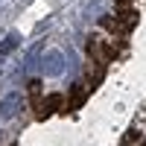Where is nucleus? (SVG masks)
Masks as SVG:
<instances>
[{
    "instance_id": "4",
    "label": "nucleus",
    "mask_w": 146,
    "mask_h": 146,
    "mask_svg": "<svg viewBox=\"0 0 146 146\" xmlns=\"http://www.w3.org/2000/svg\"><path fill=\"white\" fill-rule=\"evenodd\" d=\"M58 105H62V96H58V94H53V96H47L44 102H38V108H35V114H38V117H50V114L56 111Z\"/></svg>"
},
{
    "instance_id": "6",
    "label": "nucleus",
    "mask_w": 146,
    "mask_h": 146,
    "mask_svg": "<svg viewBox=\"0 0 146 146\" xmlns=\"http://www.w3.org/2000/svg\"><path fill=\"white\" fill-rule=\"evenodd\" d=\"M131 129H137L140 135L146 137V105H143L140 111H137V117H135V126H131Z\"/></svg>"
},
{
    "instance_id": "2",
    "label": "nucleus",
    "mask_w": 146,
    "mask_h": 146,
    "mask_svg": "<svg viewBox=\"0 0 146 146\" xmlns=\"http://www.w3.org/2000/svg\"><path fill=\"white\" fill-rule=\"evenodd\" d=\"M41 73H44V76H62V73H64V53L50 50L41 58Z\"/></svg>"
},
{
    "instance_id": "5",
    "label": "nucleus",
    "mask_w": 146,
    "mask_h": 146,
    "mask_svg": "<svg viewBox=\"0 0 146 146\" xmlns=\"http://www.w3.org/2000/svg\"><path fill=\"white\" fill-rule=\"evenodd\" d=\"M21 44V35L18 32H12V35H6V38L3 41H0V56H6V53H12V50H15V47Z\"/></svg>"
},
{
    "instance_id": "3",
    "label": "nucleus",
    "mask_w": 146,
    "mask_h": 146,
    "mask_svg": "<svg viewBox=\"0 0 146 146\" xmlns=\"http://www.w3.org/2000/svg\"><path fill=\"white\" fill-rule=\"evenodd\" d=\"M21 102H23V96L21 94H6L3 96V102H0V117H15L18 111H21Z\"/></svg>"
},
{
    "instance_id": "1",
    "label": "nucleus",
    "mask_w": 146,
    "mask_h": 146,
    "mask_svg": "<svg viewBox=\"0 0 146 146\" xmlns=\"http://www.w3.org/2000/svg\"><path fill=\"white\" fill-rule=\"evenodd\" d=\"M88 53L100 64H105V62H111V56H114V44H111L108 35H94V38L88 41Z\"/></svg>"
}]
</instances>
